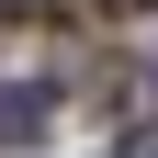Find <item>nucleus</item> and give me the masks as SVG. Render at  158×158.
I'll return each mask as SVG.
<instances>
[{
	"label": "nucleus",
	"mask_w": 158,
	"mask_h": 158,
	"mask_svg": "<svg viewBox=\"0 0 158 158\" xmlns=\"http://www.w3.org/2000/svg\"><path fill=\"white\" fill-rule=\"evenodd\" d=\"M102 11H158V0H102Z\"/></svg>",
	"instance_id": "obj_4"
},
{
	"label": "nucleus",
	"mask_w": 158,
	"mask_h": 158,
	"mask_svg": "<svg viewBox=\"0 0 158 158\" xmlns=\"http://www.w3.org/2000/svg\"><path fill=\"white\" fill-rule=\"evenodd\" d=\"M45 124H56V90L45 79H11V90H0V147H34Z\"/></svg>",
	"instance_id": "obj_1"
},
{
	"label": "nucleus",
	"mask_w": 158,
	"mask_h": 158,
	"mask_svg": "<svg viewBox=\"0 0 158 158\" xmlns=\"http://www.w3.org/2000/svg\"><path fill=\"white\" fill-rule=\"evenodd\" d=\"M45 11H56V0H0V23H45Z\"/></svg>",
	"instance_id": "obj_2"
},
{
	"label": "nucleus",
	"mask_w": 158,
	"mask_h": 158,
	"mask_svg": "<svg viewBox=\"0 0 158 158\" xmlns=\"http://www.w3.org/2000/svg\"><path fill=\"white\" fill-rule=\"evenodd\" d=\"M113 158H158V135H124V147H113Z\"/></svg>",
	"instance_id": "obj_3"
}]
</instances>
